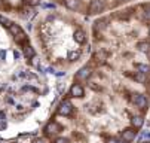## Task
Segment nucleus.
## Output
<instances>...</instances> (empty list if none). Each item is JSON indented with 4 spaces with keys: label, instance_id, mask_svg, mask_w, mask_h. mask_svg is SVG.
I'll use <instances>...</instances> for the list:
<instances>
[{
    "label": "nucleus",
    "instance_id": "obj_1",
    "mask_svg": "<svg viewBox=\"0 0 150 143\" xmlns=\"http://www.w3.org/2000/svg\"><path fill=\"white\" fill-rule=\"evenodd\" d=\"M12 143H49L43 136H36V133H23L15 137V142Z\"/></svg>",
    "mask_w": 150,
    "mask_h": 143
},
{
    "label": "nucleus",
    "instance_id": "obj_2",
    "mask_svg": "<svg viewBox=\"0 0 150 143\" xmlns=\"http://www.w3.org/2000/svg\"><path fill=\"white\" fill-rule=\"evenodd\" d=\"M104 9H105L104 0H92V2L89 3V8H88V14H91V15H94V14H101Z\"/></svg>",
    "mask_w": 150,
    "mask_h": 143
},
{
    "label": "nucleus",
    "instance_id": "obj_3",
    "mask_svg": "<svg viewBox=\"0 0 150 143\" xmlns=\"http://www.w3.org/2000/svg\"><path fill=\"white\" fill-rule=\"evenodd\" d=\"M74 42L77 45H83V43H86V34H85L83 30H76L74 31Z\"/></svg>",
    "mask_w": 150,
    "mask_h": 143
},
{
    "label": "nucleus",
    "instance_id": "obj_4",
    "mask_svg": "<svg viewBox=\"0 0 150 143\" xmlns=\"http://www.w3.org/2000/svg\"><path fill=\"white\" fill-rule=\"evenodd\" d=\"M64 3H66V6L71 11H77L80 8V2L79 0H64Z\"/></svg>",
    "mask_w": 150,
    "mask_h": 143
},
{
    "label": "nucleus",
    "instance_id": "obj_5",
    "mask_svg": "<svg viewBox=\"0 0 150 143\" xmlns=\"http://www.w3.org/2000/svg\"><path fill=\"white\" fill-rule=\"evenodd\" d=\"M149 36H150V28H149Z\"/></svg>",
    "mask_w": 150,
    "mask_h": 143
}]
</instances>
